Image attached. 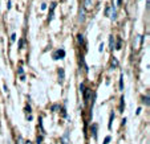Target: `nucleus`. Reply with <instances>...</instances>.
Returning a JSON list of instances; mask_svg holds the SVG:
<instances>
[{
	"mask_svg": "<svg viewBox=\"0 0 150 144\" xmlns=\"http://www.w3.org/2000/svg\"><path fill=\"white\" fill-rule=\"evenodd\" d=\"M59 78H60V82H62V79H64V69L59 70Z\"/></svg>",
	"mask_w": 150,
	"mask_h": 144,
	"instance_id": "423d86ee",
	"label": "nucleus"
},
{
	"mask_svg": "<svg viewBox=\"0 0 150 144\" xmlns=\"http://www.w3.org/2000/svg\"><path fill=\"white\" fill-rule=\"evenodd\" d=\"M92 7H93V0H85L84 1V9L85 11H89Z\"/></svg>",
	"mask_w": 150,
	"mask_h": 144,
	"instance_id": "f257e3e1",
	"label": "nucleus"
},
{
	"mask_svg": "<svg viewBox=\"0 0 150 144\" xmlns=\"http://www.w3.org/2000/svg\"><path fill=\"white\" fill-rule=\"evenodd\" d=\"M109 140H110V138H109V136H108V138L105 139V141H104V144H108V143H109Z\"/></svg>",
	"mask_w": 150,
	"mask_h": 144,
	"instance_id": "6e6552de",
	"label": "nucleus"
},
{
	"mask_svg": "<svg viewBox=\"0 0 150 144\" xmlns=\"http://www.w3.org/2000/svg\"><path fill=\"white\" fill-rule=\"evenodd\" d=\"M118 4H121V0H118Z\"/></svg>",
	"mask_w": 150,
	"mask_h": 144,
	"instance_id": "9d476101",
	"label": "nucleus"
},
{
	"mask_svg": "<svg viewBox=\"0 0 150 144\" xmlns=\"http://www.w3.org/2000/svg\"><path fill=\"white\" fill-rule=\"evenodd\" d=\"M68 135L69 134H68V131H67L65 135L62 136V144H68Z\"/></svg>",
	"mask_w": 150,
	"mask_h": 144,
	"instance_id": "39448f33",
	"label": "nucleus"
},
{
	"mask_svg": "<svg viewBox=\"0 0 150 144\" xmlns=\"http://www.w3.org/2000/svg\"><path fill=\"white\" fill-rule=\"evenodd\" d=\"M109 45H110V48L113 49V45H114V38L113 37H110V40H109Z\"/></svg>",
	"mask_w": 150,
	"mask_h": 144,
	"instance_id": "0eeeda50",
	"label": "nucleus"
},
{
	"mask_svg": "<svg viewBox=\"0 0 150 144\" xmlns=\"http://www.w3.org/2000/svg\"><path fill=\"white\" fill-rule=\"evenodd\" d=\"M64 56H65V52L62 50V49H61V50H57V52H56V53H54V54H53L54 59H59V58H62V57H64Z\"/></svg>",
	"mask_w": 150,
	"mask_h": 144,
	"instance_id": "7ed1b4c3",
	"label": "nucleus"
},
{
	"mask_svg": "<svg viewBox=\"0 0 150 144\" xmlns=\"http://www.w3.org/2000/svg\"><path fill=\"white\" fill-rule=\"evenodd\" d=\"M25 144H32V143H31V141L28 140V141H25Z\"/></svg>",
	"mask_w": 150,
	"mask_h": 144,
	"instance_id": "1a4fd4ad",
	"label": "nucleus"
},
{
	"mask_svg": "<svg viewBox=\"0 0 150 144\" xmlns=\"http://www.w3.org/2000/svg\"><path fill=\"white\" fill-rule=\"evenodd\" d=\"M79 20H80V21H81V23H82V21H84V20H85V9H84V8H81V9H80V17H79Z\"/></svg>",
	"mask_w": 150,
	"mask_h": 144,
	"instance_id": "20e7f679",
	"label": "nucleus"
},
{
	"mask_svg": "<svg viewBox=\"0 0 150 144\" xmlns=\"http://www.w3.org/2000/svg\"><path fill=\"white\" fill-rule=\"evenodd\" d=\"M110 15H109V17H110L112 20H116L117 19V11H116V7H110Z\"/></svg>",
	"mask_w": 150,
	"mask_h": 144,
	"instance_id": "f03ea898",
	"label": "nucleus"
}]
</instances>
